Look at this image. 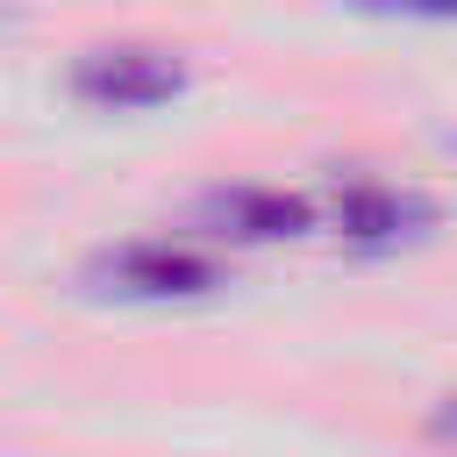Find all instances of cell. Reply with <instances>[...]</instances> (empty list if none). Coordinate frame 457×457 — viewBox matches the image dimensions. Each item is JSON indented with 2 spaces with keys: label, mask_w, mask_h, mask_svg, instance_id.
I'll list each match as a JSON object with an SVG mask.
<instances>
[{
  "label": "cell",
  "mask_w": 457,
  "mask_h": 457,
  "mask_svg": "<svg viewBox=\"0 0 457 457\" xmlns=\"http://www.w3.org/2000/svg\"><path fill=\"white\" fill-rule=\"evenodd\" d=\"M186 93V64L143 43H114V50H86L71 64V100L107 107V114H136V107H164Z\"/></svg>",
  "instance_id": "obj_1"
},
{
  "label": "cell",
  "mask_w": 457,
  "mask_h": 457,
  "mask_svg": "<svg viewBox=\"0 0 457 457\" xmlns=\"http://www.w3.org/2000/svg\"><path fill=\"white\" fill-rule=\"evenodd\" d=\"M93 278L107 293H129V300H193V293L221 286L214 257H200L186 243H121V250H100Z\"/></svg>",
  "instance_id": "obj_2"
},
{
  "label": "cell",
  "mask_w": 457,
  "mask_h": 457,
  "mask_svg": "<svg viewBox=\"0 0 457 457\" xmlns=\"http://www.w3.org/2000/svg\"><path fill=\"white\" fill-rule=\"evenodd\" d=\"M207 221H221L243 243H271V236H300L314 221V207L278 186H228V193H207Z\"/></svg>",
  "instance_id": "obj_3"
},
{
  "label": "cell",
  "mask_w": 457,
  "mask_h": 457,
  "mask_svg": "<svg viewBox=\"0 0 457 457\" xmlns=\"http://www.w3.org/2000/svg\"><path fill=\"white\" fill-rule=\"evenodd\" d=\"M428 221H436V207L421 193H400V186H350L336 200V228L350 243H400V236L428 228Z\"/></svg>",
  "instance_id": "obj_4"
},
{
  "label": "cell",
  "mask_w": 457,
  "mask_h": 457,
  "mask_svg": "<svg viewBox=\"0 0 457 457\" xmlns=\"http://www.w3.org/2000/svg\"><path fill=\"white\" fill-rule=\"evenodd\" d=\"M428 428H436V436H443V443H457V393H450V400H443V407H436V414H428Z\"/></svg>",
  "instance_id": "obj_5"
}]
</instances>
